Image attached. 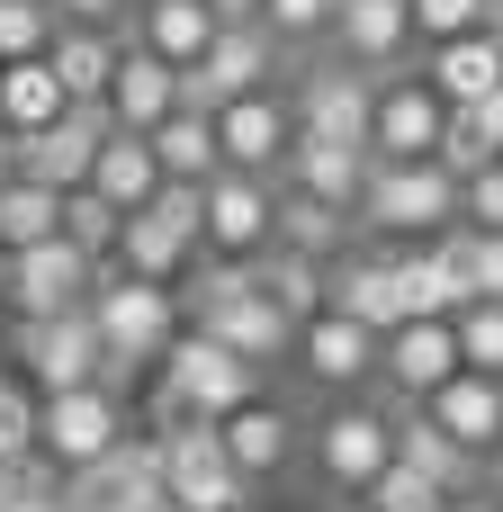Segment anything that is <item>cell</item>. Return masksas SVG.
I'll list each match as a JSON object with an SVG mask.
<instances>
[{
	"label": "cell",
	"mask_w": 503,
	"mask_h": 512,
	"mask_svg": "<svg viewBox=\"0 0 503 512\" xmlns=\"http://www.w3.org/2000/svg\"><path fill=\"white\" fill-rule=\"evenodd\" d=\"M270 387V369H252L243 351H225L216 333H198V324H180L171 342H162V360H153V423L162 414H234V405H252Z\"/></svg>",
	"instance_id": "6da1fadb"
},
{
	"label": "cell",
	"mask_w": 503,
	"mask_h": 512,
	"mask_svg": "<svg viewBox=\"0 0 503 512\" xmlns=\"http://www.w3.org/2000/svg\"><path fill=\"white\" fill-rule=\"evenodd\" d=\"M306 459L324 477V495H369V477L396 459V405L369 387V396H333L315 423H306Z\"/></svg>",
	"instance_id": "7a4b0ae2"
},
{
	"label": "cell",
	"mask_w": 503,
	"mask_h": 512,
	"mask_svg": "<svg viewBox=\"0 0 503 512\" xmlns=\"http://www.w3.org/2000/svg\"><path fill=\"white\" fill-rule=\"evenodd\" d=\"M153 441H162V495L189 512H252V477L225 459V441H216V423L207 414H162V423H144Z\"/></svg>",
	"instance_id": "3957f363"
},
{
	"label": "cell",
	"mask_w": 503,
	"mask_h": 512,
	"mask_svg": "<svg viewBox=\"0 0 503 512\" xmlns=\"http://www.w3.org/2000/svg\"><path fill=\"white\" fill-rule=\"evenodd\" d=\"M351 216L369 243H423V234L459 225V180L441 162H369V189Z\"/></svg>",
	"instance_id": "277c9868"
},
{
	"label": "cell",
	"mask_w": 503,
	"mask_h": 512,
	"mask_svg": "<svg viewBox=\"0 0 503 512\" xmlns=\"http://www.w3.org/2000/svg\"><path fill=\"white\" fill-rule=\"evenodd\" d=\"M90 324H99V342L108 351H126V360H162V342L180 333V288L171 279H135V270H117V261H99V279H90Z\"/></svg>",
	"instance_id": "5b68a950"
},
{
	"label": "cell",
	"mask_w": 503,
	"mask_h": 512,
	"mask_svg": "<svg viewBox=\"0 0 503 512\" xmlns=\"http://www.w3.org/2000/svg\"><path fill=\"white\" fill-rule=\"evenodd\" d=\"M198 252H207V243H198V180H162L144 207H126L108 261L135 270V279H180Z\"/></svg>",
	"instance_id": "8992f818"
},
{
	"label": "cell",
	"mask_w": 503,
	"mask_h": 512,
	"mask_svg": "<svg viewBox=\"0 0 503 512\" xmlns=\"http://www.w3.org/2000/svg\"><path fill=\"white\" fill-rule=\"evenodd\" d=\"M279 72H288V45H279L261 18H225V27H216V45H207V54L180 72V108H207V117H216L225 99L270 90Z\"/></svg>",
	"instance_id": "52a82bcc"
},
{
	"label": "cell",
	"mask_w": 503,
	"mask_h": 512,
	"mask_svg": "<svg viewBox=\"0 0 503 512\" xmlns=\"http://www.w3.org/2000/svg\"><path fill=\"white\" fill-rule=\"evenodd\" d=\"M369 99H378V72L342 63L333 45H315L288 81V108H297V135H324V144H369Z\"/></svg>",
	"instance_id": "ba28073f"
},
{
	"label": "cell",
	"mask_w": 503,
	"mask_h": 512,
	"mask_svg": "<svg viewBox=\"0 0 503 512\" xmlns=\"http://www.w3.org/2000/svg\"><path fill=\"white\" fill-rule=\"evenodd\" d=\"M135 432V414H126V396H108V387H54V396H36V450L72 477V468H90L99 450H117Z\"/></svg>",
	"instance_id": "9c48e42d"
},
{
	"label": "cell",
	"mask_w": 503,
	"mask_h": 512,
	"mask_svg": "<svg viewBox=\"0 0 503 512\" xmlns=\"http://www.w3.org/2000/svg\"><path fill=\"white\" fill-rule=\"evenodd\" d=\"M198 243L225 261H261L279 243V180H252V171L198 180Z\"/></svg>",
	"instance_id": "30bf717a"
},
{
	"label": "cell",
	"mask_w": 503,
	"mask_h": 512,
	"mask_svg": "<svg viewBox=\"0 0 503 512\" xmlns=\"http://www.w3.org/2000/svg\"><path fill=\"white\" fill-rule=\"evenodd\" d=\"M9 360H18V378L36 396L99 378V324H90V306H72V315H18L9 324Z\"/></svg>",
	"instance_id": "8fae6325"
},
{
	"label": "cell",
	"mask_w": 503,
	"mask_h": 512,
	"mask_svg": "<svg viewBox=\"0 0 503 512\" xmlns=\"http://www.w3.org/2000/svg\"><path fill=\"white\" fill-rule=\"evenodd\" d=\"M288 360H297V378L324 387V396H369V387H378V333H369L360 315H342V306L306 315Z\"/></svg>",
	"instance_id": "7c38bea8"
},
{
	"label": "cell",
	"mask_w": 503,
	"mask_h": 512,
	"mask_svg": "<svg viewBox=\"0 0 503 512\" xmlns=\"http://www.w3.org/2000/svg\"><path fill=\"white\" fill-rule=\"evenodd\" d=\"M441 90L423 72H387L369 99V162H432L441 153Z\"/></svg>",
	"instance_id": "4fadbf2b"
},
{
	"label": "cell",
	"mask_w": 503,
	"mask_h": 512,
	"mask_svg": "<svg viewBox=\"0 0 503 512\" xmlns=\"http://www.w3.org/2000/svg\"><path fill=\"white\" fill-rule=\"evenodd\" d=\"M288 144H297V108H288V90H279V81H270V90H243V99H225V108H216V153H225V171L279 180Z\"/></svg>",
	"instance_id": "5bb4252c"
},
{
	"label": "cell",
	"mask_w": 503,
	"mask_h": 512,
	"mask_svg": "<svg viewBox=\"0 0 503 512\" xmlns=\"http://www.w3.org/2000/svg\"><path fill=\"white\" fill-rule=\"evenodd\" d=\"M441 378H459V333H450V315H414V324L378 333V396H387V405H423Z\"/></svg>",
	"instance_id": "9a60e30c"
},
{
	"label": "cell",
	"mask_w": 503,
	"mask_h": 512,
	"mask_svg": "<svg viewBox=\"0 0 503 512\" xmlns=\"http://www.w3.org/2000/svg\"><path fill=\"white\" fill-rule=\"evenodd\" d=\"M108 108L99 99H72L54 126H36V135H18V180H45V189H81L90 180V162H99V144H108Z\"/></svg>",
	"instance_id": "2e32d148"
},
{
	"label": "cell",
	"mask_w": 503,
	"mask_h": 512,
	"mask_svg": "<svg viewBox=\"0 0 503 512\" xmlns=\"http://www.w3.org/2000/svg\"><path fill=\"white\" fill-rule=\"evenodd\" d=\"M216 441H225V459L252 477V486H270L297 450H306V414L288 405V396H252V405H234V414H216Z\"/></svg>",
	"instance_id": "e0dca14e"
},
{
	"label": "cell",
	"mask_w": 503,
	"mask_h": 512,
	"mask_svg": "<svg viewBox=\"0 0 503 512\" xmlns=\"http://www.w3.org/2000/svg\"><path fill=\"white\" fill-rule=\"evenodd\" d=\"M90 279H99V261L81 252V243H27V252H9V315H72V306H90Z\"/></svg>",
	"instance_id": "ac0fdd59"
},
{
	"label": "cell",
	"mask_w": 503,
	"mask_h": 512,
	"mask_svg": "<svg viewBox=\"0 0 503 512\" xmlns=\"http://www.w3.org/2000/svg\"><path fill=\"white\" fill-rule=\"evenodd\" d=\"M342 63H360V72H405L414 63V9L405 0H333V36H324Z\"/></svg>",
	"instance_id": "d6986e66"
},
{
	"label": "cell",
	"mask_w": 503,
	"mask_h": 512,
	"mask_svg": "<svg viewBox=\"0 0 503 512\" xmlns=\"http://www.w3.org/2000/svg\"><path fill=\"white\" fill-rule=\"evenodd\" d=\"M423 414L486 468V450L503 441V378H477V369H459V378H441L432 396H423Z\"/></svg>",
	"instance_id": "ffe728a7"
},
{
	"label": "cell",
	"mask_w": 503,
	"mask_h": 512,
	"mask_svg": "<svg viewBox=\"0 0 503 512\" xmlns=\"http://www.w3.org/2000/svg\"><path fill=\"white\" fill-rule=\"evenodd\" d=\"M117 126H135V135H153L171 108H180V63H162V54H144L135 36H126V54H117V72H108V99H99Z\"/></svg>",
	"instance_id": "44dd1931"
},
{
	"label": "cell",
	"mask_w": 503,
	"mask_h": 512,
	"mask_svg": "<svg viewBox=\"0 0 503 512\" xmlns=\"http://www.w3.org/2000/svg\"><path fill=\"white\" fill-rule=\"evenodd\" d=\"M423 81L441 90V108H477L486 90H503L495 27H468V36H450V45H423Z\"/></svg>",
	"instance_id": "7402d4cb"
},
{
	"label": "cell",
	"mask_w": 503,
	"mask_h": 512,
	"mask_svg": "<svg viewBox=\"0 0 503 512\" xmlns=\"http://www.w3.org/2000/svg\"><path fill=\"white\" fill-rule=\"evenodd\" d=\"M279 189H306V198L360 207V189H369V144H324V135H297V144H288V162H279Z\"/></svg>",
	"instance_id": "603a6c76"
},
{
	"label": "cell",
	"mask_w": 503,
	"mask_h": 512,
	"mask_svg": "<svg viewBox=\"0 0 503 512\" xmlns=\"http://www.w3.org/2000/svg\"><path fill=\"white\" fill-rule=\"evenodd\" d=\"M198 333H216V342H225V351H243L252 369H288V351H297V324H288V315H279V306H270L261 288L225 297V306H216V315H207Z\"/></svg>",
	"instance_id": "cb8c5ba5"
},
{
	"label": "cell",
	"mask_w": 503,
	"mask_h": 512,
	"mask_svg": "<svg viewBox=\"0 0 503 512\" xmlns=\"http://www.w3.org/2000/svg\"><path fill=\"white\" fill-rule=\"evenodd\" d=\"M216 27H225V18H216L207 0H135V27H126V36H135L144 54H162V63L189 72V63L216 45Z\"/></svg>",
	"instance_id": "d4e9b609"
},
{
	"label": "cell",
	"mask_w": 503,
	"mask_h": 512,
	"mask_svg": "<svg viewBox=\"0 0 503 512\" xmlns=\"http://www.w3.org/2000/svg\"><path fill=\"white\" fill-rule=\"evenodd\" d=\"M117 54H126V27H54V45H45V63H54L63 99H108Z\"/></svg>",
	"instance_id": "484cf974"
},
{
	"label": "cell",
	"mask_w": 503,
	"mask_h": 512,
	"mask_svg": "<svg viewBox=\"0 0 503 512\" xmlns=\"http://www.w3.org/2000/svg\"><path fill=\"white\" fill-rule=\"evenodd\" d=\"M81 189H99L117 216H126V207H144V198L162 189L153 135H135V126H108V144H99V162H90V180H81Z\"/></svg>",
	"instance_id": "4316f807"
},
{
	"label": "cell",
	"mask_w": 503,
	"mask_h": 512,
	"mask_svg": "<svg viewBox=\"0 0 503 512\" xmlns=\"http://www.w3.org/2000/svg\"><path fill=\"white\" fill-rule=\"evenodd\" d=\"M396 459H405V468H423V477H432V486H450V495L486 486V468H477V459H468V450H459L423 405H396Z\"/></svg>",
	"instance_id": "83f0119b"
},
{
	"label": "cell",
	"mask_w": 503,
	"mask_h": 512,
	"mask_svg": "<svg viewBox=\"0 0 503 512\" xmlns=\"http://www.w3.org/2000/svg\"><path fill=\"white\" fill-rule=\"evenodd\" d=\"M279 243H288V252H306V261H333V252H351V243H360V216H351V207H333V198L279 189Z\"/></svg>",
	"instance_id": "f1b7e54d"
},
{
	"label": "cell",
	"mask_w": 503,
	"mask_h": 512,
	"mask_svg": "<svg viewBox=\"0 0 503 512\" xmlns=\"http://www.w3.org/2000/svg\"><path fill=\"white\" fill-rule=\"evenodd\" d=\"M153 162H162V180H216V171H225L216 117H207V108H171V117L153 126Z\"/></svg>",
	"instance_id": "f546056e"
},
{
	"label": "cell",
	"mask_w": 503,
	"mask_h": 512,
	"mask_svg": "<svg viewBox=\"0 0 503 512\" xmlns=\"http://www.w3.org/2000/svg\"><path fill=\"white\" fill-rule=\"evenodd\" d=\"M72 99H63V81H54V63L45 54H27V63H0V126L9 135H36V126H54Z\"/></svg>",
	"instance_id": "4dcf8cb0"
},
{
	"label": "cell",
	"mask_w": 503,
	"mask_h": 512,
	"mask_svg": "<svg viewBox=\"0 0 503 512\" xmlns=\"http://www.w3.org/2000/svg\"><path fill=\"white\" fill-rule=\"evenodd\" d=\"M252 288L288 315V324H306V315H324V261H306V252H288V243H270L261 261H252Z\"/></svg>",
	"instance_id": "1f68e13d"
},
{
	"label": "cell",
	"mask_w": 503,
	"mask_h": 512,
	"mask_svg": "<svg viewBox=\"0 0 503 512\" xmlns=\"http://www.w3.org/2000/svg\"><path fill=\"white\" fill-rule=\"evenodd\" d=\"M63 234V189H45V180H0V243L9 252H27V243H54Z\"/></svg>",
	"instance_id": "d6a6232c"
},
{
	"label": "cell",
	"mask_w": 503,
	"mask_h": 512,
	"mask_svg": "<svg viewBox=\"0 0 503 512\" xmlns=\"http://www.w3.org/2000/svg\"><path fill=\"white\" fill-rule=\"evenodd\" d=\"M450 333H459V369H477V378H503V297H477V306H459V315H450Z\"/></svg>",
	"instance_id": "836d02e7"
},
{
	"label": "cell",
	"mask_w": 503,
	"mask_h": 512,
	"mask_svg": "<svg viewBox=\"0 0 503 512\" xmlns=\"http://www.w3.org/2000/svg\"><path fill=\"white\" fill-rule=\"evenodd\" d=\"M432 162H441L450 180H477L486 162H503V144L486 135V117H477V108H450V117H441V153H432Z\"/></svg>",
	"instance_id": "e575fe53"
},
{
	"label": "cell",
	"mask_w": 503,
	"mask_h": 512,
	"mask_svg": "<svg viewBox=\"0 0 503 512\" xmlns=\"http://www.w3.org/2000/svg\"><path fill=\"white\" fill-rule=\"evenodd\" d=\"M117 225H126V216H117L99 189H63V243H81L90 261H108V252H117Z\"/></svg>",
	"instance_id": "d590c367"
},
{
	"label": "cell",
	"mask_w": 503,
	"mask_h": 512,
	"mask_svg": "<svg viewBox=\"0 0 503 512\" xmlns=\"http://www.w3.org/2000/svg\"><path fill=\"white\" fill-rule=\"evenodd\" d=\"M450 504V486H432L423 468H405V459H387L378 477H369V512H441Z\"/></svg>",
	"instance_id": "8d00e7d4"
},
{
	"label": "cell",
	"mask_w": 503,
	"mask_h": 512,
	"mask_svg": "<svg viewBox=\"0 0 503 512\" xmlns=\"http://www.w3.org/2000/svg\"><path fill=\"white\" fill-rule=\"evenodd\" d=\"M261 27L288 45V54H315L333 36V0H261Z\"/></svg>",
	"instance_id": "74e56055"
},
{
	"label": "cell",
	"mask_w": 503,
	"mask_h": 512,
	"mask_svg": "<svg viewBox=\"0 0 503 512\" xmlns=\"http://www.w3.org/2000/svg\"><path fill=\"white\" fill-rule=\"evenodd\" d=\"M54 9L45 0H0V63H27V54H45L54 45Z\"/></svg>",
	"instance_id": "f35d334b"
},
{
	"label": "cell",
	"mask_w": 503,
	"mask_h": 512,
	"mask_svg": "<svg viewBox=\"0 0 503 512\" xmlns=\"http://www.w3.org/2000/svg\"><path fill=\"white\" fill-rule=\"evenodd\" d=\"M405 9H414V45H450V36L486 27L495 0H405Z\"/></svg>",
	"instance_id": "ab89813d"
},
{
	"label": "cell",
	"mask_w": 503,
	"mask_h": 512,
	"mask_svg": "<svg viewBox=\"0 0 503 512\" xmlns=\"http://www.w3.org/2000/svg\"><path fill=\"white\" fill-rule=\"evenodd\" d=\"M36 450V387L27 378H0V468Z\"/></svg>",
	"instance_id": "60d3db41"
},
{
	"label": "cell",
	"mask_w": 503,
	"mask_h": 512,
	"mask_svg": "<svg viewBox=\"0 0 503 512\" xmlns=\"http://www.w3.org/2000/svg\"><path fill=\"white\" fill-rule=\"evenodd\" d=\"M459 225H477V234H503V162H486L477 180H459Z\"/></svg>",
	"instance_id": "b9f144b4"
},
{
	"label": "cell",
	"mask_w": 503,
	"mask_h": 512,
	"mask_svg": "<svg viewBox=\"0 0 503 512\" xmlns=\"http://www.w3.org/2000/svg\"><path fill=\"white\" fill-rule=\"evenodd\" d=\"M63 27H126L135 18V0H45Z\"/></svg>",
	"instance_id": "7bdbcfd3"
},
{
	"label": "cell",
	"mask_w": 503,
	"mask_h": 512,
	"mask_svg": "<svg viewBox=\"0 0 503 512\" xmlns=\"http://www.w3.org/2000/svg\"><path fill=\"white\" fill-rule=\"evenodd\" d=\"M477 297H503V234H477Z\"/></svg>",
	"instance_id": "ee69618b"
},
{
	"label": "cell",
	"mask_w": 503,
	"mask_h": 512,
	"mask_svg": "<svg viewBox=\"0 0 503 512\" xmlns=\"http://www.w3.org/2000/svg\"><path fill=\"white\" fill-rule=\"evenodd\" d=\"M441 512H503V495H495V486H468V495H450Z\"/></svg>",
	"instance_id": "f6af8a7d"
},
{
	"label": "cell",
	"mask_w": 503,
	"mask_h": 512,
	"mask_svg": "<svg viewBox=\"0 0 503 512\" xmlns=\"http://www.w3.org/2000/svg\"><path fill=\"white\" fill-rule=\"evenodd\" d=\"M477 117H486V135L503 144V90H486V99H477Z\"/></svg>",
	"instance_id": "bcb514c9"
},
{
	"label": "cell",
	"mask_w": 503,
	"mask_h": 512,
	"mask_svg": "<svg viewBox=\"0 0 503 512\" xmlns=\"http://www.w3.org/2000/svg\"><path fill=\"white\" fill-rule=\"evenodd\" d=\"M216 18H261V0H207Z\"/></svg>",
	"instance_id": "7dc6e473"
},
{
	"label": "cell",
	"mask_w": 503,
	"mask_h": 512,
	"mask_svg": "<svg viewBox=\"0 0 503 512\" xmlns=\"http://www.w3.org/2000/svg\"><path fill=\"white\" fill-rule=\"evenodd\" d=\"M315 512H369V495H324Z\"/></svg>",
	"instance_id": "c3c4849f"
},
{
	"label": "cell",
	"mask_w": 503,
	"mask_h": 512,
	"mask_svg": "<svg viewBox=\"0 0 503 512\" xmlns=\"http://www.w3.org/2000/svg\"><path fill=\"white\" fill-rule=\"evenodd\" d=\"M9 171H18V135L0 126V180H9Z\"/></svg>",
	"instance_id": "681fc988"
},
{
	"label": "cell",
	"mask_w": 503,
	"mask_h": 512,
	"mask_svg": "<svg viewBox=\"0 0 503 512\" xmlns=\"http://www.w3.org/2000/svg\"><path fill=\"white\" fill-rule=\"evenodd\" d=\"M486 486H495V495H503V441H495V450H486Z\"/></svg>",
	"instance_id": "f907efd6"
},
{
	"label": "cell",
	"mask_w": 503,
	"mask_h": 512,
	"mask_svg": "<svg viewBox=\"0 0 503 512\" xmlns=\"http://www.w3.org/2000/svg\"><path fill=\"white\" fill-rule=\"evenodd\" d=\"M0 315H9V243H0Z\"/></svg>",
	"instance_id": "816d5d0a"
},
{
	"label": "cell",
	"mask_w": 503,
	"mask_h": 512,
	"mask_svg": "<svg viewBox=\"0 0 503 512\" xmlns=\"http://www.w3.org/2000/svg\"><path fill=\"white\" fill-rule=\"evenodd\" d=\"M153 512H189V504H171V495H162V504H153Z\"/></svg>",
	"instance_id": "f5cc1de1"
}]
</instances>
